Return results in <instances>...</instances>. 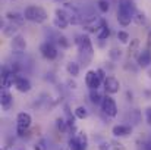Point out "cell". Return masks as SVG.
<instances>
[{
	"mask_svg": "<svg viewBox=\"0 0 151 150\" xmlns=\"http://www.w3.org/2000/svg\"><path fill=\"white\" fill-rule=\"evenodd\" d=\"M75 44L79 51V59L84 62V65H88L93 59L94 54V47H93V41L90 38L88 34H79L75 37Z\"/></svg>",
	"mask_w": 151,
	"mask_h": 150,
	"instance_id": "cell-1",
	"label": "cell"
},
{
	"mask_svg": "<svg viewBox=\"0 0 151 150\" xmlns=\"http://www.w3.org/2000/svg\"><path fill=\"white\" fill-rule=\"evenodd\" d=\"M137 9L132 0H120L119 7H117V22L122 27H128L131 25V22L134 21V15H135Z\"/></svg>",
	"mask_w": 151,
	"mask_h": 150,
	"instance_id": "cell-2",
	"label": "cell"
},
{
	"mask_svg": "<svg viewBox=\"0 0 151 150\" xmlns=\"http://www.w3.org/2000/svg\"><path fill=\"white\" fill-rule=\"evenodd\" d=\"M32 124V118L28 112H19L16 116V136L24 138Z\"/></svg>",
	"mask_w": 151,
	"mask_h": 150,
	"instance_id": "cell-3",
	"label": "cell"
},
{
	"mask_svg": "<svg viewBox=\"0 0 151 150\" xmlns=\"http://www.w3.org/2000/svg\"><path fill=\"white\" fill-rule=\"evenodd\" d=\"M70 24V13L68 9L65 7H57L54 10V19H53V25L59 30H66L68 25Z\"/></svg>",
	"mask_w": 151,
	"mask_h": 150,
	"instance_id": "cell-4",
	"label": "cell"
},
{
	"mask_svg": "<svg viewBox=\"0 0 151 150\" xmlns=\"http://www.w3.org/2000/svg\"><path fill=\"white\" fill-rule=\"evenodd\" d=\"M100 107H101V112H103L104 115H107L109 118H114V116H117V112H119L117 104H116L114 99H113L110 94H104Z\"/></svg>",
	"mask_w": 151,
	"mask_h": 150,
	"instance_id": "cell-5",
	"label": "cell"
},
{
	"mask_svg": "<svg viewBox=\"0 0 151 150\" xmlns=\"http://www.w3.org/2000/svg\"><path fill=\"white\" fill-rule=\"evenodd\" d=\"M40 53H41V56H43L44 59H47V60H54V59H57V56H59L57 47H56L51 41H44V43H41V46H40Z\"/></svg>",
	"mask_w": 151,
	"mask_h": 150,
	"instance_id": "cell-6",
	"label": "cell"
},
{
	"mask_svg": "<svg viewBox=\"0 0 151 150\" xmlns=\"http://www.w3.org/2000/svg\"><path fill=\"white\" fill-rule=\"evenodd\" d=\"M103 87H104V91H106V94H110V96H113V94L119 93V90H120V83H119V80H117L116 77H113V75H109V77L104 80V83H103Z\"/></svg>",
	"mask_w": 151,
	"mask_h": 150,
	"instance_id": "cell-7",
	"label": "cell"
},
{
	"mask_svg": "<svg viewBox=\"0 0 151 150\" xmlns=\"http://www.w3.org/2000/svg\"><path fill=\"white\" fill-rule=\"evenodd\" d=\"M85 84H87V87H88L90 90H99V88H100L103 81L99 78L97 71H93V69H91V71H88V72L85 74Z\"/></svg>",
	"mask_w": 151,
	"mask_h": 150,
	"instance_id": "cell-8",
	"label": "cell"
},
{
	"mask_svg": "<svg viewBox=\"0 0 151 150\" xmlns=\"http://www.w3.org/2000/svg\"><path fill=\"white\" fill-rule=\"evenodd\" d=\"M137 65L142 69L151 66V49H142L137 54Z\"/></svg>",
	"mask_w": 151,
	"mask_h": 150,
	"instance_id": "cell-9",
	"label": "cell"
},
{
	"mask_svg": "<svg viewBox=\"0 0 151 150\" xmlns=\"http://www.w3.org/2000/svg\"><path fill=\"white\" fill-rule=\"evenodd\" d=\"M15 88L19 93H28V91H31L32 84H31V81L27 77H22V75L18 74L16 75V80H15Z\"/></svg>",
	"mask_w": 151,
	"mask_h": 150,
	"instance_id": "cell-10",
	"label": "cell"
},
{
	"mask_svg": "<svg viewBox=\"0 0 151 150\" xmlns=\"http://www.w3.org/2000/svg\"><path fill=\"white\" fill-rule=\"evenodd\" d=\"M96 37H97V40H100L101 44H103V41H106L110 37V27L104 18H100V27L96 33Z\"/></svg>",
	"mask_w": 151,
	"mask_h": 150,
	"instance_id": "cell-11",
	"label": "cell"
},
{
	"mask_svg": "<svg viewBox=\"0 0 151 150\" xmlns=\"http://www.w3.org/2000/svg\"><path fill=\"white\" fill-rule=\"evenodd\" d=\"M6 19H7V22H12V24H15L16 27H22L24 24H25V16H24V13H19V12H16V10H7L6 12Z\"/></svg>",
	"mask_w": 151,
	"mask_h": 150,
	"instance_id": "cell-12",
	"label": "cell"
},
{
	"mask_svg": "<svg viewBox=\"0 0 151 150\" xmlns=\"http://www.w3.org/2000/svg\"><path fill=\"white\" fill-rule=\"evenodd\" d=\"M111 134L114 137H128L132 134V125H126V124H117L111 128Z\"/></svg>",
	"mask_w": 151,
	"mask_h": 150,
	"instance_id": "cell-13",
	"label": "cell"
},
{
	"mask_svg": "<svg viewBox=\"0 0 151 150\" xmlns=\"http://www.w3.org/2000/svg\"><path fill=\"white\" fill-rule=\"evenodd\" d=\"M10 46H12V49L16 50V51H24V50L27 49V40H25V37L22 34H16L12 38Z\"/></svg>",
	"mask_w": 151,
	"mask_h": 150,
	"instance_id": "cell-14",
	"label": "cell"
},
{
	"mask_svg": "<svg viewBox=\"0 0 151 150\" xmlns=\"http://www.w3.org/2000/svg\"><path fill=\"white\" fill-rule=\"evenodd\" d=\"M0 103H1V107H3L4 110L10 109V106L13 104V96L10 94L9 90L1 88V93H0Z\"/></svg>",
	"mask_w": 151,
	"mask_h": 150,
	"instance_id": "cell-15",
	"label": "cell"
},
{
	"mask_svg": "<svg viewBox=\"0 0 151 150\" xmlns=\"http://www.w3.org/2000/svg\"><path fill=\"white\" fill-rule=\"evenodd\" d=\"M37 13H38V6H34V4L27 6L25 10H24L25 19L29 21V22H34V24H35V21H37Z\"/></svg>",
	"mask_w": 151,
	"mask_h": 150,
	"instance_id": "cell-16",
	"label": "cell"
},
{
	"mask_svg": "<svg viewBox=\"0 0 151 150\" xmlns=\"http://www.w3.org/2000/svg\"><path fill=\"white\" fill-rule=\"evenodd\" d=\"M1 30H3V34H4L6 37H10V38H13V37L18 34V30H19V28H18L15 24H12V22H7V24H3Z\"/></svg>",
	"mask_w": 151,
	"mask_h": 150,
	"instance_id": "cell-17",
	"label": "cell"
},
{
	"mask_svg": "<svg viewBox=\"0 0 151 150\" xmlns=\"http://www.w3.org/2000/svg\"><path fill=\"white\" fill-rule=\"evenodd\" d=\"M66 71H68V74H69L70 77H78L79 72H81V66H79L78 62L70 60V62H68V65H66Z\"/></svg>",
	"mask_w": 151,
	"mask_h": 150,
	"instance_id": "cell-18",
	"label": "cell"
},
{
	"mask_svg": "<svg viewBox=\"0 0 151 150\" xmlns=\"http://www.w3.org/2000/svg\"><path fill=\"white\" fill-rule=\"evenodd\" d=\"M88 97H90V101H91L93 104H96V106H100L104 96L101 94L99 90H90V94H88Z\"/></svg>",
	"mask_w": 151,
	"mask_h": 150,
	"instance_id": "cell-19",
	"label": "cell"
},
{
	"mask_svg": "<svg viewBox=\"0 0 151 150\" xmlns=\"http://www.w3.org/2000/svg\"><path fill=\"white\" fill-rule=\"evenodd\" d=\"M134 22H135L137 25H145V24H147V16H145V13L141 12V10H137L135 15H134Z\"/></svg>",
	"mask_w": 151,
	"mask_h": 150,
	"instance_id": "cell-20",
	"label": "cell"
},
{
	"mask_svg": "<svg viewBox=\"0 0 151 150\" xmlns=\"http://www.w3.org/2000/svg\"><path fill=\"white\" fill-rule=\"evenodd\" d=\"M56 43H57V46H59L60 49H63V50L70 47V41H69L68 37H65V36H57V37H56Z\"/></svg>",
	"mask_w": 151,
	"mask_h": 150,
	"instance_id": "cell-21",
	"label": "cell"
},
{
	"mask_svg": "<svg viewBox=\"0 0 151 150\" xmlns=\"http://www.w3.org/2000/svg\"><path fill=\"white\" fill-rule=\"evenodd\" d=\"M73 113H75V118H78V119H85V118H88V109H87L85 106H78V107L73 110Z\"/></svg>",
	"mask_w": 151,
	"mask_h": 150,
	"instance_id": "cell-22",
	"label": "cell"
},
{
	"mask_svg": "<svg viewBox=\"0 0 151 150\" xmlns=\"http://www.w3.org/2000/svg\"><path fill=\"white\" fill-rule=\"evenodd\" d=\"M56 128L60 131V133H66L68 130H69V125H68V121L65 119V118H57L56 119Z\"/></svg>",
	"mask_w": 151,
	"mask_h": 150,
	"instance_id": "cell-23",
	"label": "cell"
},
{
	"mask_svg": "<svg viewBox=\"0 0 151 150\" xmlns=\"http://www.w3.org/2000/svg\"><path fill=\"white\" fill-rule=\"evenodd\" d=\"M68 146H69V149L70 150H85L82 146H81V143L78 141V138L73 136V137H70L69 138V141H68Z\"/></svg>",
	"mask_w": 151,
	"mask_h": 150,
	"instance_id": "cell-24",
	"label": "cell"
},
{
	"mask_svg": "<svg viewBox=\"0 0 151 150\" xmlns=\"http://www.w3.org/2000/svg\"><path fill=\"white\" fill-rule=\"evenodd\" d=\"M97 7L101 13H107L110 10V1L109 0H99L97 1Z\"/></svg>",
	"mask_w": 151,
	"mask_h": 150,
	"instance_id": "cell-25",
	"label": "cell"
},
{
	"mask_svg": "<svg viewBox=\"0 0 151 150\" xmlns=\"http://www.w3.org/2000/svg\"><path fill=\"white\" fill-rule=\"evenodd\" d=\"M117 40H119L122 44H128L129 40H131V37H129V34H128L126 31L120 30V31H117Z\"/></svg>",
	"mask_w": 151,
	"mask_h": 150,
	"instance_id": "cell-26",
	"label": "cell"
},
{
	"mask_svg": "<svg viewBox=\"0 0 151 150\" xmlns=\"http://www.w3.org/2000/svg\"><path fill=\"white\" fill-rule=\"evenodd\" d=\"M75 137L78 138V141L81 143V146H82L84 149L87 150V147H88V137H87V134L81 131V133H78V134H76Z\"/></svg>",
	"mask_w": 151,
	"mask_h": 150,
	"instance_id": "cell-27",
	"label": "cell"
},
{
	"mask_svg": "<svg viewBox=\"0 0 151 150\" xmlns=\"http://www.w3.org/2000/svg\"><path fill=\"white\" fill-rule=\"evenodd\" d=\"M120 56H122V50L120 49L113 47V49H110V51H109V57H110L111 60H119Z\"/></svg>",
	"mask_w": 151,
	"mask_h": 150,
	"instance_id": "cell-28",
	"label": "cell"
},
{
	"mask_svg": "<svg viewBox=\"0 0 151 150\" xmlns=\"http://www.w3.org/2000/svg\"><path fill=\"white\" fill-rule=\"evenodd\" d=\"M129 116H131V121H134V125H138V124L141 122V115H139V112H138L137 109L131 110Z\"/></svg>",
	"mask_w": 151,
	"mask_h": 150,
	"instance_id": "cell-29",
	"label": "cell"
},
{
	"mask_svg": "<svg viewBox=\"0 0 151 150\" xmlns=\"http://www.w3.org/2000/svg\"><path fill=\"white\" fill-rule=\"evenodd\" d=\"M47 140L46 138H40L35 144H34V150H47Z\"/></svg>",
	"mask_w": 151,
	"mask_h": 150,
	"instance_id": "cell-30",
	"label": "cell"
},
{
	"mask_svg": "<svg viewBox=\"0 0 151 150\" xmlns=\"http://www.w3.org/2000/svg\"><path fill=\"white\" fill-rule=\"evenodd\" d=\"M138 46H139V40H138V38L131 40V44H129V56H131V54H134V51L138 49Z\"/></svg>",
	"mask_w": 151,
	"mask_h": 150,
	"instance_id": "cell-31",
	"label": "cell"
},
{
	"mask_svg": "<svg viewBox=\"0 0 151 150\" xmlns=\"http://www.w3.org/2000/svg\"><path fill=\"white\" fill-rule=\"evenodd\" d=\"M110 143H111V150H126V147L120 141H117V140H113Z\"/></svg>",
	"mask_w": 151,
	"mask_h": 150,
	"instance_id": "cell-32",
	"label": "cell"
},
{
	"mask_svg": "<svg viewBox=\"0 0 151 150\" xmlns=\"http://www.w3.org/2000/svg\"><path fill=\"white\" fill-rule=\"evenodd\" d=\"M99 150H111V143L110 141H103L99 144Z\"/></svg>",
	"mask_w": 151,
	"mask_h": 150,
	"instance_id": "cell-33",
	"label": "cell"
},
{
	"mask_svg": "<svg viewBox=\"0 0 151 150\" xmlns=\"http://www.w3.org/2000/svg\"><path fill=\"white\" fill-rule=\"evenodd\" d=\"M97 75H99V78H100L103 83H104V80L107 78V74H106V71H104L103 68H99V69H97Z\"/></svg>",
	"mask_w": 151,
	"mask_h": 150,
	"instance_id": "cell-34",
	"label": "cell"
},
{
	"mask_svg": "<svg viewBox=\"0 0 151 150\" xmlns=\"http://www.w3.org/2000/svg\"><path fill=\"white\" fill-rule=\"evenodd\" d=\"M145 122L151 127V106H148V107L145 109Z\"/></svg>",
	"mask_w": 151,
	"mask_h": 150,
	"instance_id": "cell-35",
	"label": "cell"
},
{
	"mask_svg": "<svg viewBox=\"0 0 151 150\" xmlns=\"http://www.w3.org/2000/svg\"><path fill=\"white\" fill-rule=\"evenodd\" d=\"M142 147H144V150H151V140H147V141H144Z\"/></svg>",
	"mask_w": 151,
	"mask_h": 150,
	"instance_id": "cell-36",
	"label": "cell"
},
{
	"mask_svg": "<svg viewBox=\"0 0 151 150\" xmlns=\"http://www.w3.org/2000/svg\"><path fill=\"white\" fill-rule=\"evenodd\" d=\"M147 44H148V47L151 49V30L148 31V36H147Z\"/></svg>",
	"mask_w": 151,
	"mask_h": 150,
	"instance_id": "cell-37",
	"label": "cell"
},
{
	"mask_svg": "<svg viewBox=\"0 0 151 150\" xmlns=\"http://www.w3.org/2000/svg\"><path fill=\"white\" fill-rule=\"evenodd\" d=\"M68 84H69V88H72V90H73V88H76V83H72V81H69Z\"/></svg>",
	"mask_w": 151,
	"mask_h": 150,
	"instance_id": "cell-38",
	"label": "cell"
},
{
	"mask_svg": "<svg viewBox=\"0 0 151 150\" xmlns=\"http://www.w3.org/2000/svg\"><path fill=\"white\" fill-rule=\"evenodd\" d=\"M56 1H65V0H56Z\"/></svg>",
	"mask_w": 151,
	"mask_h": 150,
	"instance_id": "cell-39",
	"label": "cell"
},
{
	"mask_svg": "<svg viewBox=\"0 0 151 150\" xmlns=\"http://www.w3.org/2000/svg\"><path fill=\"white\" fill-rule=\"evenodd\" d=\"M10 1H16V0H10Z\"/></svg>",
	"mask_w": 151,
	"mask_h": 150,
	"instance_id": "cell-40",
	"label": "cell"
}]
</instances>
